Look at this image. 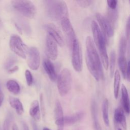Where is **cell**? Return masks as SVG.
<instances>
[{
  "mask_svg": "<svg viewBox=\"0 0 130 130\" xmlns=\"http://www.w3.org/2000/svg\"><path fill=\"white\" fill-rule=\"evenodd\" d=\"M103 118L105 124L108 126L109 125V102L107 99H105L102 105Z\"/></svg>",
  "mask_w": 130,
  "mask_h": 130,
  "instance_id": "23",
  "label": "cell"
},
{
  "mask_svg": "<svg viewBox=\"0 0 130 130\" xmlns=\"http://www.w3.org/2000/svg\"><path fill=\"white\" fill-rule=\"evenodd\" d=\"M107 4L109 9L115 10L117 5V0H107Z\"/></svg>",
  "mask_w": 130,
  "mask_h": 130,
  "instance_id": "30",
  "label": "cell"
},
{
  "mask_svg": "<svg viewBox=\"0 0 130 130\" xmlns=\"http://www.w3.org/2000/svg\"><path fill=\"white\" fill-rule=\"evenodd\" d=\"M40 103H41V110L42 111L43 116L44 117L45 112V105H44V102L43 95L42 93L40 94Z\"/></svg>",
  "mask_w": 130,
  "mask_h": 130,
  "instance_id": "32",
  "label": "cell"
},
{
  "mask_svg": "<svg viewBox=\"0 0 130 130\" xmlns=\"http://www.w3.org/2000/svg\"><path fill=\"white\" fill-rule=\"evenodd\" d=\"M25 76L26 81V83L28 86H31L33 82L32 75L28 70H26L25 72Z\"/></svg>",
  "mask_w": 130,
  "mask_h": 130,
  "instance_id": "28",
  "label": "cell"
},
{
  "mask_svg": "<svg viewBox=\"0 0 130 130\" xmlns=\"http://www.w3.org/2000/svg\"><path fill=\"white\" fill-rule=\"evenodd\" d=\"M31 125H32V127L33 130H39L37 124H36V122L35 121V120H31Z\"/></svg>",
  "mask_w": 130,
  "mask_h": 130,
  "instance_id": "37",
  "label": "cell"
},
{
  "mask_svg": "<svg viewBox=\"0 0 130 130\" xmlns=\"http://www.w3.org/2000/svg\"><path fill=\"white\" fill-rule=\"evenodd\" d=\"M13 120V114L9 112L8 113L3 124V130H10L11 126Z\"/></svg>",
  "mask_w": 130,
  "mask_h": 130,
  "instance_id": "27",
  "label": "cell"
},
{
  "mask_svg": "<svg viewBox=\"0 0 130 130\" xmlns=\"http://www.w3.org/2000/svg\"><path fill=\"white\" fill-rule=\"evenodd\" d=\"M9 46L10 49L15 54L23 59L26 58L28 48L19 36L12 35L10 39Z\"/></svg>",
  "mask_w": 130,
  "mask_h": 130,
  "instance_id": "6",
  "label": "cell"
},
{
  "mask_svg": "<svg viewBox=\"0 0 130 130\" xmlns=\"http://www.w3.org/2000/svg\"><path fill=\"white\" fill-rule=\"evenodd\" d=\"M118 130H122V129H120V128H119V129H118Z\"/></svg>",
  "mask_w": 130,
  "mask_h": 130,
  "instance_id": "41",
  "label": "cell"
},
{
  "mask_svg": "<svg viewBox=\"0 0 130 130\" xmlns=\"http://www.w3.org/2000/svg\"><path fill=\"white\" fill-rule=\"evenodd\" d=\"M18 69H19V67L17 66H15L13 67H12L9 69L8 70V72L9 74H12L17 72L18 70Z\"/></svg>",
  "mask_w": 130,
  "mask_h": 130,
  "instance_id": "34",
  "label": "cell"
},
{
  "mask_svg": "<svg viewBox=\"0 0 130 130\" xmlns=\"http://www.w3.org/2000/svg\"><path fill=\"white\" fill-rule=\"evenodd\" d=\"M125 33H126V38H127V39L128 40L129 37V18H128L126 22Z\"/></svg>",
  "mask_w": 130,
  "mask_h": 130,
  "instance_id": "33",
  "label": "cell"
},
{
  "mask_svg": "<svg viewBox=\"0 0 130 130\" xmlns=\"http://www.w3.org/2000/svg\"><path fill=\"white\" fill-rule=\"evenodd\" d=\"M12 130H19L18 127L16 123L13 124L12 126Z\"/></svg>",
  "mask_w": 130,
  "mask_h": 130,
  "instance_id": "39",
  "label": "cell"
},
{
  "mask_svg": "<svg viewBox=\"0 0 130 130\" xmlns=\"http://www.w3.org/2000/svg\"><path fill=\"white\" fill-rule=\"evenodd\" d=\"M84 116L83 112H78L73 115L66 116L64 117V124L68 125L74 124L79 121Z\"/></svg>",
  "mask_w": 130,
  "mask_h": 130,
  "instance_id": "20",
  "label": "cell"
},
{
  "mask_svg": "<svg viewBox=\"0 0 130 130\" xmlns=\"http://www.w3.org/2000/svg\"><path fill=\"white\" fill-rule=\"evenodd\" d=\"M129 68H130L129 61H128L127 64V68L126 70V74H125V78H126L128 80H129V72H130Z\"/></svg>",
  "mask_w": 130,
  "mask_h": 130,
  "instance_id": "35",
  "label": "cell"
},
{
  "mask_svg": "<svg viewBox=\"0 0 130 130\" xmlns=\"http://www.w3.org/2000/svg\"><path fill=\"white\" fill-rule=\"evenodd\" d=\"M27 55H28L27 66L32 70H37L40 67L41 62V57L39 50L35 47H31L28 49Z\"/></svg>",
  "mask_w": 130,
  "mask_h": 130,
  "instance_id": "10",
  "label": "cell"
},
{
  "mask_svg": "<svg viewBox=\"0 0 130 130\" xmlns=\"http://www.w3.org/2000/svg\"><path fill=\"white\" fill-rule=\"evenodd\" d=\"M43 130H51V129H49V128H47V127H45L43 128Z\"/></svg>",
  "mask_w": 130,
  "mask_h": 130,
  "instance_id": "40",
  "label": "cell"
},
{
  "mask_svg": "<svg viewBox=\"0 0 130 130\" xmlns=\"http://www.w3.org/2000/svg\"><path fill=\"white\" fill-rule=\"evenodd\" d=\"M50 16L55 20H60L69 17V10L66 3L63 0H56L49 10Z\"/></svg>",
  "mask_w": 130,
  "mask_h": 130,
  "instance_id": "5",
  "label": "cell"
},
{
  "mask_svg": "<svg viewBox=\"0 0 130 130\" xmlns=\"http://www.w3.org/2000/svg\"><path fill=\"white\" fill-rule=\"evenodd\" d=\"M114 117L116 122L120 125L124 130H126V119L121 107H118L115 110Z\"/></svg>",
  "mask_w": 130,
  "mask_h": 130,
  "instance_id": "15",
  "label": "cell"
},
{
  "mask_svg": "<svg viewBox=\"0 0 130 130\" xmlns=\"http://www.w3.org/2000/svg\"><path fill=\"white\" fill-rule=\"evenodd\" d=\"M72 63L74 70L80 72L82 70V55L80 45L76 39L72 46Z\"/></svg>",
  "mask_w": 130,
  "mask_h": 130,
  "instance_id": "7",
  "label": "cell"
},
{
  "mask_svg": "<svg viewBox=\"0 0 130 130\" xmlns=\"http://www.w3.org/2000/svg\"><path fill=\"white\" fill-rule=\"evenodd\" d=\"M9 101L11 107L15 109L18 115H21L23 113L24 109L22 104L18 98L10 96Z\"/></svg>",
  "mask_w": 130,
  "mask_h": 130,
  "instance_id": "18",
  "label": "cell"
},
{
  "mask_svg": "<svg viewBox=\"0 0 130 130\" xmlns=\"http://www.w3.org/2000/svg\"><path fill=\"white\" fill-rule=\"evenodd\" d=\"M44 69L50 79L54 82L56 80L57 75L53 63L49 58H45L43 63Z\"/></svg>",
  "mask_w": 130,
  "mask_h": 130,
  "instance_id": "14",
  "label": "cell"
},
{
  "mask_svg": "<svg viewBox=\"0 0 130 130\" xmlns=\"http://www.w3.org/2000/svg\"><path fill=\"white\" fill-rule=\"evenodd\" d=\"M86 62L88 71L96 81L103 79L104 73L100 56L93 39L90 37L86 39Z\"/></svg>",
  "mask_w": 130,
  "mask_h": 130,
  "instance_id": "1",
  "label": "cell"
},
{
  "mask_svg": "<svg viewBox=\"0 0 130 130\" xmlns=\"http://www.w3.org/2000/svg\"><path fill=\"white\" fill-rule=\"evenodd\" d=\"M55 123L57 126L58 130H63L64 126V116L61 105L59 100H56L54 106Z\"/></svg>",
  "mask_w": 130,
  "mask_h": 130,
  "instance_id": "13",
  "label": "cell"
},
{
  "mask_svg": "<svg viewBox=\"0 0 130 130\" xmlns=\"http://www.w3.org/2000/svg\"><path fill=\"white\" fill-rule=\"evenodd\" d=\"M45 48L46 53L48 58L52 60H55L58 56L57 43L48 34H47L46 37Z\"/></svg>",
  "mask_w": 130,
  "mask_h": 130,
  "instance_id": "11",
  "label": "cell"
},
{
  "mask_svg": "<svg viewBox=\"0 0 130 130\" xmlns=\"http://www.w3.org/2000/svg\"><path fill=\"white\" fill-rule=\"evenodd\" d=\"M60 22L62 29L67 38L68 44L70 48H72L73 43L76 39V34L72 23L69 17L62 19Z\"/></svg>",
  "mask_w": 130,
  "mask_h": 130,
  "instance_id": "9",
  "label": "cell"
},
{
  "mask_svg": "<svg viewBox=\"0 0 130 130\" xmlns=\"http://www.w3.org/2000/svg\"><path fill=\"white\" fill-rule=\"evenodd\" d=\"M4 94L0 86V106H1V105H2V103L4 101Z\"/></svg>",
  "mask_w": 130,
  "mask_h": 130,
  "instance_id": "36",
  "label": "cell"
},
{
  "mask_svg": "<svg viewBox=\"0 0 130 130\" xmlns=\"http://www.w3.org/2000/svg\"><path fill=\"white\" fill-rule=\"evenodd\" d=\"M0 1H1V0H0Z\"/></svg>",
  "mask_w": 130,
  "mask_h": 130,
  "instance_id": "42",
  "label": "cell"
},
{
  "mask_svg": "<svg viewBox=\"0 0 130 130\" xmlns=\"http://www.w3.org/2000/svg\"><path fill=\"white\" fill-rule=\"evenodd\" d=\"M121 99L123 109L127 114L129 113V101L128 93L126 87L124 84L121 86Z\"/></svg>",
  "mask_w": 130,
  "mask_h": 130,
  "instance_id": "19",
  "label": "cell"
},
{
  "mask_svg": "<svg viewBox=\"0 0 130 130\" xmlns=\"http://www.w3.org/2000/svg\"><path fill=\"white\" fill-rule=\"evenodd\" d=\"M95 17L99 23V27L105 38L113 37L114 31V26L109 22L105 16L102 15L99 13L96 14Z\"/></svg>",
  "mask_w": 130,
  "mask_h": 130,
  "instance_id": "8",
  "label": "cell"
},
{
  "mask_svg": "<svg viewBox=\"0 0 130 130\" xmlns=\"http://www.w3.org/2000/svg\"><path fill=\"white\" fill-rule=\"evenodd\" d=\"M91 113L94 130H102L98 117V106L94 100H93L91 104Z\"/></svg>",
  "mask_w": 130,
  "mask_h": 130,
  "instance_id": "17",
  "label": "cell"
},
{
  "mask_svg": "<svg viewBox=\"0 0 130 130\" xmlns=\"http://www.w3.org/2000/svg\"><path fill=\"white\" fill-rule=\"evenodd\" d=\"M30 116L34 120L39 121L41 119V110L39 102L37 100L33 101L30 106L29 111Z\"/></svg>",
  "mask_w": 130,
  "mask_h": 130,
  "instance_id": "16",
  "label": "cell"
},
{
  "mask_svg": "<svg viewBox=\"0 0 130 130\" xmlns=\"http://www.w3.org/2000/svg\"><path fill=\"white\" fill-rule=\"evenodd\" d=\"M47 34L52 37L57 44L62 47L64 45V40L62 34L56 26L53 23H48L46 25Z\"/></svg>",
  "mask_w": 130,
  "mask_h": 130,
  "instance_id": "12",
  "label": "cell"
},
{
  "mask_svg": "<svg viewBox=\"0 0 130 130\" xmlns=\"http://www.w3.org/2000/svg\"><path fill=\"white\" fill-rule=\"evenodd\" d=\"M78 5L82 8L88 7L91 3V0H76Z\"/></svg>",
  "mask_w": 130,
  "mask_h": 130,
  "instance_id": "29",
  "label": "cell"
},
{
  "mask_svg": "<svg viewBox=\"0 0 130 130\" xmlns=\"http://www.w3.org/2000/svg\"><path fill=\"white\" fill-rule=\"evenodd\" d=\"M11 4L13 8L23 16L30 19L36 16V8L29 0H12Z\"/></svg>",
  "mask_w": 130,
  "mask_h": 130,
  "instance_id": "3",
  "label": "cell"
},
{
  "mask_svg": "<svg viewBox=\"0 0 130 130\" xmlns=\"http://www.w3.org/2000/svg\"><path fill=\"white\" fill-rule=\"evenodd\" d=\"M6 87L8 90L13 94L17 95L20 92V87L19 84L14 80H9L7 82Z\"/></svg>",
  "mask_w": 130,
  "mask_h": 130,
  "instance_id": "22",
  "label": "cell"
},
{
  "mask_svg": "<svg viewBox=\"0 0 130 130\" xmlns=\"http://www.w3.org/2000/svg\"><path fill=\"white\" fill-rule=\"evenodd\" d=\"M116 62V53L114 50L111 52L110 59H109V67L110 70V76L111 78L113 77L115 72V67Z\"/></svg>",
  "mask_w": 130,
  "mask_h": 130,
  "instance_id": "24",
  "label": "cell"
},
{
  "mask_svg": "<svg viewBox=\"0 0 130 130\" xmlns=\"http://www.w3.org/2000/svg\"><path fill=\"white\" fill-rule=\"evenodd\" d=\"M126 38L124 37L121 38L119 45V56H125L126 51Z\"/></svg>",
  "mask_w": 130,
  "mask_h": 130,
  "instance_id": "26",
  "label": "cell"
},
{
  "mask_svg": "<svg viewBox=\"0 0 130 130\" xmlns=\"http://www.w3.org/2000/svg\"><path fill=\"white\" fill-rule=\"evenodd\" d=\"M93 42L98 48L102 64L106 70L109 68V57L106 49V39L102 32L98 23L93 20L91 24Z\"/></svg>",
  "mask_w": 130,
  "mask_h": 130,
  "instance_id": "2",
  "label": "cell"
},
{
  "mask_svg": "<svg viewBox=\"0 0 130 130\" xmlns=\"http://www.w3.org/2000/svg\"><path fill=\"white\" fill-rule=\"evenodd\" d=\"M72 85V74L69 70L63 69L59 73L57 81V89L60 96L66 95L70 91Z\"/></svg>",
  "mask_w": 130,
  "mask_h": 130,
  "instance_id": "4",
  "label": "cell"
},
{
  "mask_svg": "<svg viewBox=\"0 0 130 130\" xmlns=\"http://www.w3.org/2000/svg\"><path fill=\"white\" fill-rule=\"evenodd\" d=\"M22 130H29L27 125L24 122H23L22 124Z\"/></svg>",
  "mask_w": 130,
  "mask_h": 130,
  "instance_id": "38",
  "label": "cell"
},
{
  "mask_svg": "<svg viewBox=\"0 0 130 130\" xmlns=\"http://www.w3.org/2000/svg\"><path fill=\"white\" fill-rule=\"evenodd\" d=\"M114 83H113V90L114 95L115 99L118 98V93L119 90V87L120 85L121 77L120 74L118 70H116L114 74Z\"/></svg>",
  "mask_w": 130,
  "mask_h": 130,
  "instance_id": "21",
  "label": "cell"
},
{
  "mask_svg": "<svg viewBox=\"0 0 130 130\" xmlns=\"http://www.w3.org/2000/svg\"><path fill=\"white\" fill-rule=\"evenodd\" d=\"M118 63L119 69L124 78H125L126 70L127 68V63L125 56H118Z\"/></svg>",
  "mask_w": 130,
  "mask_h": 130,
  "instance_id": "25",
  "label": "cell"
},
{
  "mask_svg": "<svg viewBox=\"0 0 130 130\" xmlns=\"http://www.w3.org/2000/svg\"><path fill=\"white\" fill-rule=\"evenodd\" d=\"M16 62V59L14 57H10L9 58L6 63H5V68L6 69H10L12 66H13L15 62Z\"/></svg>",
  "mask_w": 130,
  "mask_h": 130,
  "instance_id": "31",
  "label": "cell"
}]
</instances>
